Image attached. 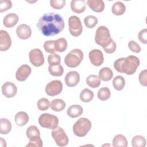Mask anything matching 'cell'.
Instances as JSON below:
<instances>
[{
    "mask_svg": "<svg viewBox=\"0 0 147 147\" xmlns=\"http://www.w3.org/2000/svg\"><path fill=\"white\" fill-rule=\"evenodd\" d=\"M113 86L117 91H121L123 89L125 86V80L121 75L116 76L113 80Z\"/></svg>",
    "mask_w": 147,
    "mask_h": 147,
    "instance_id": "32",
    "label": "cell"
},
{
    "mask_svg": "<svg viewBox=\"0 0 147 147\" xmlns=\"http://www.w3.org/2000/svg\"><path fill=\"white\" fill-rule=\"evenodd\" d=\"M125 10L126 6L125 4L121 1H117L114 3L111 7V11L113 14L115 16H121L123 14Z\"/></svg>",
    "mask_w": 147,
    "mask_h": 147,
    "instance_id": "26",
    "label": "cell"
},
{
    "mask_svg": "<svg viewBox=\"0 0 147 147\" xmlns=\"http://www.w3.org/2000/svg\"><path fill=\"white\" fill-rule=\"evenodd\" d=\"M111 95V92L110 89L108 87H103L100 88L97 94V96L98 98L102 101L106 100L109 99Z\"/></svg>",
    "mask_w": 147,
    "mask_h": 147,
    "instance_id": "33",
    "label": "cell"
},
{
    "mask_svg": "<svg viewBox=\"0 0 147 147\" xmlns=\"http://www.w3.org/2000/svg\"><path fill=\"white\" fill-rule=\"evenodd\" d=\"M0 146L1 147H6V141L2 137H0Z\"/></svg>",
    "mask_w": 147,
    "mask_h": 147,
    "instance_id": "45",
    "label": "cell"
},
{
    "mask_svg": "<svg viewBox=\"0 0 147 147\" xmlns=\"http://www.w3.org/2000/svg\"><path fill=\"white\" fill-rule=\"evenodd\" d=\"M67 41L64 38H60L55 41V49L56 52H63L67 48Z\"/></svg>",
    "mask_w": 147,
    "mask_h": 147,
    "instance_id": "31",
    "label": "cell"
},
{
    "mask_svg": "<svg viewBox=\"0 0 147 147\" xmlns=\"http://www.w3.org/2000/svg\"><path fill=\"white\" fill-rule=\"evenodd\" d=\"M80 81V75L77 71L68 72L65 76V83L69 87L76 86Z\"/></svg>",
    "mask_w": 147,
    "mask_h": 147,
    "instance_id": "16",
    "label": "cell"
},
{
    "mask_svg": "<svg viewBox=\"0 0 147 147\" xmlns=\"http://www.w3.org/2000/svg\"><path fill=\"white\" fill-rule=\"evenodd\" d=\"M55 40H48L44 42L43 47L45 51L49 53H54L56 51L55 49Z\"/></svg>",
    "mask_w": 147,
    "mask_h": 147,
    "instance_id": "37",
    "label": "cell"
},
{
    "mask_svg": "<svg viewBox=\"0 0 147 147\" xmlns=\"http://www.w3.org/2000/svg\"><path fill=\"white\" fill-rule=\"evenodd\" d=\"M83 112V107L79 105H73L70 106L67 110V115L72 118H77L80 116Z\"/></svg>",
    "mask_w": 147,
    "mask_h": 147,
    "instance_id": "21",
    "label": "cell"
},
{
    "mask_svg": "<svg viewBox=\"0 0 147 147\" xmlns=\"http://www.w3.org/2000/svg\"><path fill=\"white\" fill-rule=\"evenodd\" d=\"M37 105L38 110L41 111H45L50 107V102L48 99L42 98L38 100Z\"/></svg>",
    "mask_w": 147,
    "mask_h": 147,
    "instance_id": "36",
    "label": "cell"
},
{
    "mask_svg": "<svg viewBox=\"0 0 147 147\" xmlns=\"http://www.w3.org/2000/svg\"><path fill=\"white\" fill-rule=\"evenodd\" d=\"M113 39L109 29L105 26H100L96 30L95 35V42L102 48L109 44Z\"/></svg>",
    "mask_w": 147,
    "mask_h": 147,
    "instance_id": "6",
    "label": "cell"
},
{
    "mask_svg": "<svg viewBox=\"0 0 147 147\" xmlns=\"http://www.w3.org/2000/svg\"><path fill=\"white\" fill-rule=\"evenodd\" d=\"M88 57L91 63L96 67L101 65L104 61V57L102 52L97 49L91 50L88 54Z\"/></svg>",
    "mask_w": 147,
    "mask_h": 147,
    "instance_id": "12",
    "label": "cell"
},
{
    "mask_svg": "<svg viewBox=\"0 0 147 147\" xmlns=\"http://www.w3.org/2000/svg\"><path fill=\"white\" fill-rule=\"evenodd\" d=\"M48 62L49 65L60 64L61 62V58L59 55L55 53H52L48 56Z\"/></svg>",
    "mask_w": 147,
    "mask_h": 147,
    "instance_id": "38",
    "label": "cell"
},
{
    "mask_svg": "<svg viewBox=\"0 0 147 147\" xmlns=\"http://www.w3.org/2000/svg\"><path fill=\"white\" fill-rule=\"evenodd\" d=\"M32 69L29 65L27 64H23L21 65L16 71V79L20 82L25 81L30 75Z\"/></svg>",
    "mask_w": 147,
    "mask_h": 147,
    "instance_id": "15",
    "label": "cell"
},
{
    "mask_svg": "<svg viewBox=\"0 0 147 147\" xmlns=\"http://www.w3.org/2000/svg\"><path fill=\"white\" fill-rule=\"evenodd\" d=\"M138 37L141 43L144 44H147V29L146 28L142 29L139 32Z\"/></svg>",
    "mask_w": 147,
    "mask_h": 147,
    "instance_id": "43",
    "label": "cell"
},
{
    "mask_svg": "<svg viewBox=\"0 0 147 147\" xmlns=\"http://www.w3.org/2000/svg\"><path fill=\"white\" fill-rule=\"evenodd\" d=\"M64 21L59 14L48 13L40 18L37 26L45 36H52L61 32L64 28Z\"/></svg>",
    "mask_w": 147,
    "mask_h": 147,
    "instance_id": "1",
    "label": "cell"
},
{
    "mask_svg": "<svg viewBox=\"0 0 147 147\" xmlns=\"http://www.w3.org/2000/svg\"><path fill=\"white\" fill-rule=\"evenodd\" d=\"M98 22V18L92 15L87 16L84 19V22L86 26L89 29L94 28L97 25Z\"/></svg>",
    "mask_w": 147,
    "mask_h": 147,
    "instance_id": "35",
    "label": "cell"
},
{
    "mask_svg": "<svg viewBox=\"0 0 147 147\" xmlns=\"http://www.w3.org/2000/svg\"><path fill=\"white\" fill-rule=\"evenodd\" d=\"M86 8V1L84 0H72L71 2V9L76 13L84 12Z\"/></svg>",
    "mask_w": 147,
    "mask_h": 147,
    "instance_id": "18",
    "label": "cell"
},
{
    "mask_svg": "<svg viewBox=\"0 0 147 147\" xmlns=\"http://www.w3.org/2000/svg\"><path fill=\"white\" fill-rule=\"evenodd\" d=\"M113 71L109 67H103L99 72V78L103 81H109L113 78Z\"/></svg>",
    "mask_w": 147,
    "mask_h": 147,
    "instance_id": "25",
    "label": "cell"
},
{
    "mask_svg": "<svg viewBox=\"0 0 147 147\" xmlns=\"http://www.w3.org/2000/svg\"><path fill=\"white\" fill-rule=\"evenodd\" d=\"M116 48H117L116 43L113 40H112L110 41V42L109 44H107L106 46L103 47V49L105 51V52L108 54L114 53L115 51Z\"/></svg>",
    "mask_w": 147,
    "mask_h": 147,
    "instance_id": "41",
    "label": "cell"
},
{
    "mask_svg": "<svg viewBox=\"0 0 147 147\" xmlns=\"http://www.w3.org/2000/svg\"><path fill=\"white\" fill-rule=\"evenodd\" d=\"M138 79H139V82L140 83V84L146 87L147 86V80H146V69H144L143 71H142L140 75H139V77H138Z\"/></svg>",
    "mask_w": 147,
    "mask_h": 147,
    "instance_id": "44",
    "label": "cell"
},
{
    "mask_svg": "<svg viewBox=\"0 0 147 147\" xmlns=\"http://www.w3.org/2000/svg\"><path fill=\"white\" fill-rule=\"evenodd\" d=\"M83 59V53L79 49L71 50L65 57V65L69 68H75L82 62Z\"/></svg>",
    "mask_w": 147,
    "mask_h": 147,
    "instance_id": "5",
    "label": "cell"
},
{
    "mask_svg": "<svg viewBox=\"0 0 147 147\" xmlns=\"http://www.w3.org/2000/svg\"><path fill=\"white\" fill-rule=\"evenodd\" d=\"M38 123L40 125L46 129H53L56 127L59 123L58 118L53 114L49 113H44L38 118Z\"/></svg>",
    "mask_w": 147,
    "mask_h": 147,
    "instance_id": "7",
    "label": "cell"
},
{
    "mask_svg": "<svg viewBox=\"0 0 147 147\" xmlns=\"http://www.w3.org/2000/svg\"><path fill=\"white\" fill-rule=\"evenodd\" d=\"M129 49L134 53H140L141 51V48L140 45L134 40H130L128 42Z\"/></svg>",
    "mask_w": 147,
    "mask_h": 147,
    "instance_id": "42",
    "label": "cell"
},
{
    "mask_svg": "<svg viewBox=\"0 0 147 147\" xmlns=\"http://www.w3.org/2000/svg\"><path fill=\"white\" fill-rule=\"evenodd\" d=\"M17 92L16 85L11 82H5L2 86V94L7 98L14 97Z\"/></svg>",
    "mask_w": 147,
    "mask_h": 147,
    "instance_id": "13",
    "label": "cell"
},
{
    "mask_svg": "<svg viewBox=\"0 0 147 147\" xmlns=\"http://www.w3.org/2000/svg\"><path fill=\"white\" fill-rule=\"evenodd\" d=\"M11 45V39L7 31L0 30V51L1 52L8 50Z\"/></svg>",
    "mask_w": 147,
    "mask_h": 147,
    "instance_id": "14",
    "label": "cell"
},
{
    "mask_svg": "<svg viewBox=\"0 0 147 147\" xmlns=\"http://www.w3.org/2000/svg\"><path fill=\"white\" fill-rule=\"evenodd\" d=\"M66 106L65 102L61 99H55L50 103L51 109L56 112L63 111Z\"/></svg>",
    "mask_w": 147,
    "mask_h": 147,
    "instance_id": "24",
    "label": "cell"
},
{
    "mask_svg": "<svg viewBox=\"0 0 147 147\" xmlns=\"http://www.w3.org/2000/svg\"><path fill=\"white\" fill-rule=\"evenodd\" d=\"M146 144V139L140 135L134 136L131 140V145L133 147H145Z\"/></svg>",
    "mask_w": 147,
    "mask_h": 147,
    "instance_id": "34",
    "label": "cell"
},
{
    "mask_svg": "<svg viewBox=\"0 0 147 147\" xmlns=\"http://www.w3.org/2000/svg\"><path fill=\"white\" fill-rule=\"evenodd\" d=\"M26 137L29 140V142L26 145L32 147H42L43 142L40 138V132L38 127L34 125H31L28 127L26 131Z\"/></svg>",
    "mask_w": 147,
    "mask_h": 147,
    "instance_id": "3",
    "label": "cell"
},
{
    "mask_svg": "<svg viewBox=\"0 0 147 147\" xmlns=\"http://www.w3.org/2000/svg\"><path fill=\"white\" fill-rule=\"evenodd\" d=\"M51 135L56 144L59 146H65L68 144V137L65 131L59 126L52 129Z\"/></svg>",
    "mask_w": 147,
    "mask_h": 147,
    "instance_id": "8",
    "label": "cell"
},
{
    "mask_svg": "<svg viewBox=\"0 0 147 147\" xmlns=\"http://www.w3.org/2000/svg\"><path fill=\"white\" fill-rule=\"evenodd\" d=\"M87 5L94 11L100 13L104 10L105 3L102 0H88Z\"/></svg>",
    "mask_w": 147,
    "mask_h": 147,
    "instance_id": "20",
    "label": "cell"
},
{
    "mask_svg": "<svg viewBox=\"0 0 147 147\" xmlns=\"http://www.w3.org/2000/svg\"><path fill=\"white\" fill-rule=\"evenodd\" d=\"M63 90L62 82L59 80H53L49 82L45 88L46 94L51 96L60 94Z\"/></svg>",
    "mask_w": 147,
    "mask_h": 147,
    "instance_id": "10",
    "label": "cell"
},
{
    "mask_svg": "<svg viewBox=\"0 0 147 147\" xmlns=\"http://www.w3.org/2000/svg\"><path fill=\"white\" fill-rule=\"evenodd\" d=\"M127 140L122 134H117L113 139V146L114 147H127Z\"/></svg>",
    "mask_w": 147,
    "mask_h": 147,
    "instance_id": "23",
    "label": "cell"
},
{
    "mask_svg": "<svg viewBox=\"0 0 147 147\" xmlns=\"http://www.w3.org/2000/svg\"><path fill=\"white\" fill-rule=\"evenodd\" d=\"M87 84L93 88L98 87L100 84V79L96 75H90L86 78Z\"/></svg>",
    "mask_w": 147,
    "mask_h": 147,
    "instance_id": "30",
    "label": "cell"
},
{
    "mask_svg": "<svg viewBox=\"0 0 147 147\" xmlns=\"http://www.w3.org/2000/svg\"><path fill=\"white\" fill-rule=\"evenodd\" d=\"M91 128V121L86 118H79L73 125L74 133L78 137H83L87 135Z\"/></svg>",
    "mask_w": 147,
    "mask_h": 147,
    "instance_id": "4",
    "label": "cell"
},
{
    "mask_svg": "<svg viewBox=\"0 0 147 147\" xmlns=\"http://www.w3.org/2000/svg\"><path fill=\"white\" fill-rule=\"evenodd\" d=\"M69 30L74 37L80 36L83 31V27L80 18L76 16H72L68 18Z\"/></svg>",
    "mask_w": 147,
    "mask_h": 147,
    "instance_id": "9",
    "label": "cell"
},
{
    "mask_svg": "<svg viewBox=\"0 0 147 147\" xmlns=\"http://www.w3.org/2000/svg\"><path fill=\"white\" fill-rule=\"evenodd\" d=\"M14 121L18 126H23L28 122L29 116L24 111H19L15 115Z\"/></svg>",
    "mask_w": 147,
    "mask_h": 147,
    "instance_id": "22",
    "label": "cell"
},
{
    "mask_svg": "<svg viewBox=\"0 0 147 147\" xmlns=\"http://www.w3.org/2000/svg\"><path fill=\"white\" fill-rule=\"evenodd\" d=\"M16 34L20 39L26 40L31 36L32 30L28 25L22 24L17 27Z\"/></svg>",
    "mask_w": 147,
    "mask_h": 147,
    "instance_id": "17",
    "label": "cell"
},
{
    "mask_svg": "<svg viewBox=\"0 0 147 147\" xmlns=\"http://www.w3.org/2000/svg\"><path fill=\"white\" fill-rule=\"evenodd\" d=\"M140 64V60L137 56L129 55L117 59L114 63V67L118 72L131 75L136 72Z\"/></svg>",
    "mask_w": 147,
    "mask_h": 147,
    "instance_id": "2",
    "label": "cell"
},
{
    "mask_svg": "<svg viewBox=\"0 0 147 147\" xmlns=\"http://www.w3.org/2000/svg\"><path fill=\"white\" fill-rule=\"evenodd\" d=\"M11 130V124L10 121L6 118H1L0 119V133L1 134H7Z\"/></svg>",
    "mask_w": 147,
    "mask_h": 147,
    "instance_id": "27",
    "label": "cell"
},
{
    "mask_svg": "<svg viewBox=\"0 0 147 147\" xmlns=\"http://www.w3.org/2000/svg\"><path fill=\"white\" fill-rule=\"evenodd\" d=\"M94 92L89 88H84L80 92V99L84 103L91 102L94 98Z\"/></svg>",
    "mask_w": 147,
    "mask_h": 147,
    "instance_id": "28",
    "label": "cell"
},
{
    "mask_svg": "<svg viewBox=\"0 0 147 147\" xmlns=\"http://www.w3.org/2000/svg\"><path fill=\"white\" fill-rule=\"evenodd\" d=\"M12 7V2L9 0H1L0 1V12H3Z\"/></svg>",
    "mask_w": 147,
    "mask_h": 147,
    "instance_id": "39",
    "label": "cell"
},
{
    "mask_svg": "<svg viewBox=\"0 0 147 147\" xmlns=\"http://www.w3.org/2000/svg\"><path fill=\"white\" fill-rule=\"evenodd\" d=\"M29 58L31 64L35 67H40L44 63L43 53L38 48L31 50L29 53Z\"/></svg>",
    "mask_w": 147,
    "mask_h": 147,
    "instance_id": "11",
    "label": "cell"
},
{
    "mask_svg": "<svg viewBox=\"0 0 147 147\" xmlns=\"http://www.w3.org/2000/svg\"><path fill=\"white\" fill-rule=\"evenodd\" d=\"M49 74L53 76H60L63 74L64 69L63 66L60 64L49 65L48 67Z\"/></svg>",
    "mask_w": 147,
    "mask_h": 147,
    "instance_id": "29",
    "label": "cell"
},
{
    "mask_svg": "<svg viewBox=\"0 0 147 147\" xmlns=\"http://www.w3.org/2000/svg\"><path fill=\"white\" fill-rule=\"evenodd\" d=\"M65 0H51L50 5L52 7L55 9H61L65 6Z\"/></svg>",
    "mask_w": 147,
    "mask_h": 147,
    "instance_id": "40",
    "label": "cell"
},
{
    "mask_svg": "<svg viewBox=\"0 0 147 147\" xmlns=\"http://www.w3.org/2000/svg\"><path fill=\"white\" fill-rule=\"evenodd\" d=\"M19 20V17L15 13H9L5 16L3 20V25L8 28L15 26Z\"/></svg>",
    "mask_w": 147,
    "mask_h": 147,
    "instance_id": "19",
    "label": "cell"
}]
</instances>
